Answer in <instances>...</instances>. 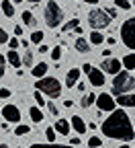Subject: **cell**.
<instances>
[{
  "label": "cell",
  "instance_id": "1",
  "mask_svg": "<svg viewBox=\"0 0 135 148\" xmlns=\"http://www.w3.org/2000/svg\"><path fill=\"white\" fill-rule=\"evenodd\" d=\"M102 134L107 138H115V140H123V142H129L135 138V130H133V123L129 119V115L125 113L123 109H117L102 121L100 125Z\"/></svg>",
  "mask_w": 135,
  "mask_h": 148
},
{
  "label": "cell",
  "instance_id": "2",
  "mask_svg": "<svg viewBox=\"0 0 135 148\" xmlns=\"http://www.w3.org/2000/svg\"><path fill=\"white\" fill-rule=\"evenodd\" d=\"M135 88V78L131 76V72H119L113 80V95L117 97H123V95H129V92Z\"/></svg>",
  "mask_w": 135,
  "mask_h": 148
},
{
  "label": "cell",
  "instance_id": "3",
  "mask_svg": "<svg viewBox=\"0 0 135 148\" xmlns=\"http://www.w3.org/2000/svg\"><path fill=\"white\" fill-rule=\"evenodd\" d=\"M35 88L39 90V92H43L45 97H49V99H57L62 95V84H60V80L57 78H51V76H45V78H41V80H37L35 82Z\"/></svg>",
  "mask_w": 135,
  "mask_h": 148
},
{
  "label": "cell",
  "instance_id": "4",
  "mask_svg": "<svg viewBox=\"0 0 135 148\" xmlns=\"http://www.w3.org/2000/svg\"><path fill=\"white\" fill-rule=\"evenodd\" d=\"M43 18L49 29H55L60 27V23H64V10L57 6L55 0H49V2L45 4V10H43Z\"/></svg>",
  "mask_w": 135,
  "mask_h": 148
},
{
  "label": "cell",
  "instance_id": "5",
  "mask_svg": "<svg viewBox=\"0 0 135 148\" xmlns=\"http://www.w3.org/2000/svg\"><path fill=\"white\" fill-rule=\"evenodd\" d=\"M88 23H90L92 31H100V29H107L111 25V16L102 8H92L88 12Z\"/></svg>",
  "mask_w": 135,
  "mask_h": 148
},
{
  "label": "cell",
  "instance_id": "6",
  "mask_svg": "<svg viewBox=\"0 0 135 148\" xmlns=\"http://www.w3.org/2000/svg\"><path fill=\"white\" fill-rule=\"evenodd\" d=\"M121 41L129 49H135V16L127 18V21L121 25Z\"/></svg>",
  "mask_w": 135,
  "mask_h": 148
},
{
  "label": "cell",
  "instance_id": "7",
  "mask_svg": "<svg viewBox=\"0 0 135 148\" xmlns=\"http://www.w3.org/2000/svg\"><path fill=\"white\" fill-rule=\"evenodd\" d=\"M96 105H98L100 111H109V113H113V111H117L115 107H117V101H115L109 92H100L98 99H96Z\"/></svg>",
  "mask_w": 135,
  "mask_h": 148
},
{
  "label": "cell",
  "instance_id": "8",
  "mask_svg": "<svg viewBox=\"0 0 135 148\" xmlns=\"http://www.w3.org/2000/svg\"><path fill=\"white\" fill-rule=\"evenodd\" d=\"M2 117H4V121L18 123V121H21V111H18L16 105H4L2 107Z\"/></svg>",
  "mask_w": 135,
  "mask_h": 148
},
{
  "label": "cell",
  "instance_id": "9",
  "mask_svg": "<svg viewBox=\"0 0 135 148\" xmlns=\"http://www.w3.org/2000/svg\"><path fill=\"white\" fill-rule=\"evenodd\" d=\"M121 66H123V62H119L117 58H109V60H102L100 70H102V72L113 74V76H117V74L121 72Z\"/></svg>",
  "mask_w": 135,
  "mask_h": 148
},
{
  "label": "cell",
  "instance_id": "10",
  "mask_svg": "<svg viewBox=\"0 0 135 148\" xmlns=\"http://www.w3.org/2000/svg\"><path fill=\"white\" fill-rule=\"evenodd\" d=\"M88 80L92 86H102L104 84V72L100 68H92V72L88 74Z\"/></svg>",
  "mask_w": 135,
  "mask_h": 148
},
{
  "label": "cell",
  "instance_id": "11",
  "mask_svg": "<svg viewBox=\"0 0 135 148\" xmlns=\"http://www.w3.org/2000/svg\"><path fill=\"white\" fill-rule=\"evenodd\" d=\"M80 70L78 68H70L68 70V74H66V86H78V80H80Z\"/></svg>",
  "mask_w": 135,
  "mask_h": 148
},
{
  "label": "cell",
  "instance_id": "12",
  "mask_svg": "<svg viewBox=\"0 0 135 148\" xmlns=\"http://www.w3.org/2000/svg\"><path fill=\"white\" fill-rule=\"evenodd\" d=\"M6 60H8V64L12 68H21V64H23V58H21V53H18L16 49H10L6 53Z\"/></svg>",
  "mask_w": 135,
  "mask_h": 148
},
{
  "label": "cell",
  "instance_id": "13",
  "mask_svg": "<svg viewBox=\"0 0 135 148\" xmlns=\"http://www.w3.org/2000/svg\"><path fill=\"white\" fill-rule=\"evenodd\" d=\"M53 127H55V132H57V134L68 136V134H70V127H72V123H70L68 119H62V117H60V119L55 121V125H53Z\"/></svg>",
  "mask_w": 135,
  "mask_h": 148
},
{
  "label": "cell",
  "instance_id": "14",
  "mask_svg": "<svg viewBox=\"0 0 135 148\" xmlns=\"http://www.w3.org/2000/svg\"><path fill=\"white\" fill-rule=\"evenodd\" d=\"M47 64L45 62H41V64H35V68L31 70V74H33V76L37 78V80H41V78H45V74H47Z\"/></svg>",
  "mask_w": 135,
  "mask_h": 148
},
{
  "label": "cell",
  "instance_id": "15",
  "mask_svg": "<svg viewBox=\"0 0 135 148\" xmlns=\"http://www.w3.org/2000/svg\"><path fill=\"white\" fill-rule=\"evenodd\" d=\"M70 123H72V127H74L78 134H84V132H86V123H84V119H82L80 115H74V117L70 119Z\"/></svg>",
  "mask_w": 135,
  "mask_h": 148
},
{
  "label": "cell",
  "instance_id": "16",
  "mask_svg": "<svg viewBox=\"0 0 135 148\" xmlns=\"http://www.w3.org/2000/svg\"><path fill=\"white\" fill-rule=\"evenodd\" d=\"M117 105H121V107H135V95L129 92V95L117 97Z\"/></svg>",
  "mask_w": 135,
  "mask_h": 148
},
{
  "label": "cell",
  "instance_id": "17",
  "mask_svg": "<svg viewBox=\"0 0 135 148\" xmlns=\"http://www.w3.org/2000/svg\"><path fill=\"white\" fill-rule=\"evenodd\" d=\"M74 45H76V49H78L80 53H88V51H90V43H88V41L84 39V37H78Z\"/></svg>",
  "mask_w": 135,
  "mask_h": 148
},
{
  "label": "cell",
  "instance_id": "18",
  "mask_svg": "<svg viewBox=\"0 0 135 148\" xmlns=\"http://www.w3.org/2000/svg\"><path fill=\"white\" fill-rule=\"evenodd\" d=\"M21 18H23V23H25L27 27H37V18H35V14H33V12L25 10V12L21 14Z\"/></svg>",
  "mask_w": 135,
  "mask_h": 148
},
{
  "label": "cell",
  "instance_id": "19",
  "mask_svg": "<svg viewBox=\"0 0 135 148\" xmlns=\"http://www.w3.org/2000/svg\"><path fill=\"white\" fill-rule=\"evenodd\" d=\"M96 99H98V97H96L94 92H88V95H84V97H82V101H80V107L88 109V107H90L92 103H96Z\"/></svg>",
  "mask_w": 135,
  "mask_h": 148
},
{
  "label": "cell",
  "instance_id": "20",
  "mask_svg": "<svg viewBox=\"0 0 135 148\" xmlns=\"http://www.w3.org/2000/svg\"><path fill=\"white\" fill-rule=\"evenodd\" d=\"M29 115H31V119H33L35 123L43 121V111H41L39 107H31V109H29Z\"/></svg>",
  "mask_w": 135,
  "mask_h": 148
},
{
  "label": "cell",
  "instance_id": "21",
  "mask_svg": "<svg viewBox=\"0 0 135 148\" xmlns=\"http://www.w3.org/2000/svg\"><path fill=\"white\" fill-rule=\"evenodd\" d=\"M123 66H125V70H135V53H127L125 56Z\"/></svg>",
  "mask_w": 135,
  "mask_h": 148
},
{
  "label": "cell",
  "instance_id": "22",
  "mask_svg": "<svg viewBox=\"0 0 135 148\" xmlns=\"http://www.w3.org/2000/svg\"><path fill=\"white\" fill-rule=\"evenodd\" d=\"M2 12L6 14V16H14V6L10 4V0H2Z\"/></svg>",
  "mask_w": 135,
  "mask_h": 148
},
{
  "label": "cell",
  "instance_id": "23",
  "mask_svg": "<svg viewBox=\"0 0 135 148\" xmlns=\"http://www.w3.org/2000/svg\"><path fill=\"white\" fill-rule=\"evenodd\" d=\"M90 41H92V45H100V43L104 41V37H102L100 31H92V33H90Z\"/></svg>",
  "mask_w": 135,
  "mask_h": 148
},
{
  "label": "cell",
  "instance_id": "24",
  "mask_svg": "<svg viewBox=\"0 0 135 148\" xmlns=\"http://www.w3.org/2000/svg\"><path fill=\"white\" fill-rule=\"evenodd\" d=\"M43 39H45L43 31H33V33H31V41H33V43H39V45H41Z\"/></svg>",
  "mask_w": 135,
  "mask_h": 148
},
{
  "label": "cell",
  "instance_id": "25",
  "mask_svg": "<svg viewBox=\"0 0 135 148\" xmlns=\"http://www.w3.org/2000/svg\"><path fill=\"white\" fill-rule=\"evenodd\" d=\"M33 62H35V58H33V53H31V51H27V53L23 56V64H25L27 68H31V70H33V68H35V64H33Z\"/></svg>",
  "mask_w": 135,
  "mask_h": 148
},
{
  "label": "cell",
  "instance_id": "26",
  "mask_svg": "<svg viewBox=\"0 0 135 148\" xmlns=\"http://www.w3.org/2000/svg\"><path fill=\"white\" fill-rule=\"evenodd\" d=\"M86 144H88V146H90V148H100V146H102V140H100V138H98V136H90V138H88V142H86Z\"/></svg>",
  "mask_w": 135,
  "mask_h": 148
},
{
  "label": "cell",
  "instance_id": "27",
  "mask_svg": "<svg viewBox=\"0 0 135 148\" xmlns=\"http://www.w3.org/2000/svg\"><path fill=\"white\" fill-rule=\"evenodd\" d=\"M29 148H76V146H62V144H33Z\"/></svg>",
  "mask_w": 135,
  "mask_h": 148
},
{
  "label": "cell",
  "instance_id": "28",
  "mask_svg": "<svg viewBox=\"0 0 135 148\" xmlns=\"http://www.w3.org/2000/svg\"><path fill=\"white\" fill-rule=\"evenodd\" d=\"M29 132H31V127H29V125H25V123L16 125V130H14V134H16V136H27Z\"/></svg>",
  "mask_w": 135,
  "mask_h": 148
},
{
  "label": "cell",
  "instance_id": "29",
  "mask_svg": "<svg viewBox=\"0 0 135 148\" xmlns=\"http://www.w3.org/2000/svg\"><path fill=\"white\" fill-rule=\"evenodd\" d=\"M78 23H80L78 18H72L70 23H66V25H64V31H72V29H78V27H80Z\"/></svg>",
  "mask_w": 135,
  "mask_h": 148
},
{
  "label": "cell",
  "instance_id": "30",
  "mask_svg": "<svg viewBox=\"0 0 135 148\" xmlns=\"http://www.w3.org/2000/svg\"><path fill=\"white\" fill-rule=\"evenodd\" d=\"M55 127H47L45 130V138H47V142H55Z\"/></svg>",
  "mask_w": 135,
  "mask_h": 148
},
{
  "label": "cell",
  "instance_id": "31",
  "mask_svg": "<svg viewBox=\"0 0 135 148\" xmlns=\"http://www.w3.org/2000/svg\"><path fill=\"white\" fill-rule=\"evenodd\" d=\"M60 58H62V47H53L51 49V60L60 62Z\"/></svg>",
  "mask_w": 135,
  "mask_h": 148
},
{
  "label": "cell",
  "instance_id": "32",
  "mask_svg": "<svg viewBox=\"0 0 135 148\" xmlns=\"http://www.w3.org/2000/svg\"><path fill=\"white\" fill-rule=\"evenodd\" d=\"M115 6H119V8H123V10L131 8V4H129V0H115Z\"/></svg>",
  "mask_w": 135,
  "mask_h": 148
},
{
  "label": "cell",
  "instance_id": "33",
  "mask_svg": "<svg viewBox=\"0 0 135 148\" xmlns=\"http://www.w3.org/2000/svg\"><path fill=\"white\" fill-rule=\"evenodd\" d=\"M6 56H0V76H4V72H6Z\"/></svg>",
  "mask_w": 135,
  "mask_h": 148
},
{
  "label": "cell",
  "instance_id": "34",
  "mask_svg": "<svg viewBox=\"0 0 135 148\" xmlns=\"http://www.w3.org/2000/svg\"><path fill=\"white\" fill-rule=\"evenodd\" d=\"M47 109H49V113H51V115H55V117L60 115V109H57L55 103H47Z\"/></svg>",
  "mask_w": 135,
  "mask_h": 148
},
{
  "label": "cell",
  "instance_id": "35",
  "mask_svg": "<svg viewBox=\"0 0 135 148\" xmlns=\"http://www.w3.org/2000/svg\"><path fill=\"white\" fill-rule=\"evenodd\" d=\"M35 101H37V105H47L45 99H43V92H39V90L35 92Z\"/></svg>",
  "mask_w": 135,
  "mask_h": 148
},
{
  "label": "cell",
  "instance_id": "36",
  "mask_svg": "<svg viewBox=\"0 0 135 148\" xmlns=\"http://www.w3.org/2000/svg\"><path fill=\"white\" fill-rule=\"evenodd\" d=\"M10 39H8V33L4 31V29H0V43H8Z\"/></svg>",
  "mask_w": 135,
  "mask_h": 148
},
{
  "label": "cell",
  "instance_id": "37",
  "mask_svg": "<svg viewBox=\"0 0 135 148\" xmlns=\"http://www.w3.org/2000/svg\"><path fill=\"white\" fill-rule=\"evenodd\" d=\"M104 10H107V14H109L111 18H115V16H117V8H113V6H107Z\"/></svg>",
  "mask_w": 135,
  "mask_h": 148
},
{
  "label": "cell",
  "instance_id": "38",
  "mask_svg": "<svg viewBox=\"0 0 135 148\" xmlns=\"http://www.w3.org/2000/svg\"><path fill=\"white\" fill-rule=\"evenodd\" d=\"M0 97H2V99H8V97H10V90H8V88H2V90H0Z\"/></svg>",
  "mask_w": 135,
  "mask_h": 148
},
{
  "label": "cell",
  "instance_id": "39",
  "mask_svg": "<svg viewBox=\"0 0 135 148\" xmlns=\"http://www.w3.org/2000/svg\"><path fill=\"white\" fill-rule=\"evenodd\" d=\"M14 35H16V37H21V35H23V27H21V25H16V27H14Z\"/></svg>",
  "mask_w": 135,
  "mask_h": 148
},
{
  "label": "cell",
  "instance_id": "40",
  "mask_svg": "<svg viewBox=\"0 0 135 148\" xmlns=\"http://www.w3.org/2000/svg\"><path fill=\"white\" fill-rule=\"evenodd\" d=\"M78 144H80V138H70V146H76V148H78Z\"/></svg>",
  "mask_w": 135,
  "mask_h": 148
},
{
  "label": "cell",
  "instance_id": "41",
  "mask_svg": "<svg viewBox=\"0 0 135 148\" xmlns=\"http://www.w3.org/2000/svg\"><path fill=\"white\" fill-rule=\"evenodd\" d=\"M8 43H10V49H16L18 47V39H10Z\"/></svg>",
  "mask_w": 135,
  "mask_h": 148
},
{
  "label": "cell",
  "instance_id": "42",
  "mask_svg": "<svg viewBox=\"0 0 135 148\" xmlns=\"http://www.w3.org/2000/svg\"><path fill=\"white\" fill-rule=\"evenodd\" d=\"M39 51H41V53H47V51H49V47H47L45 43H41V45H39Z\"/></svg>",
  "mask_w": 135,
  "mask_h": 148
},
{
  "label": "cell",
  "instance_id": "43",
  "mask_svg": "<svg viewBox=\"0 0 135 148\" xmlns=\"http://www.w3.org/2000/svg\"><path fill=\"white\" fill-rule=\"evenodd\" d=\"M82 70H84L86 74H90V72H92V66H90V64H84V66H82Z\"/></svg>",
  "mask_w": 135,
  "mask_h": 148
},
{
  "label": "cell",
  "instance_id": "44",
  "mask_svg": "<svg viewBox=\"0 0 135 148\" xmlns=\"http://www.w3.org/2000/svg\"><path fill=\"white\" fill-rule=\"evenodd\" d=\"M102 56H104V60H109L113 53H111V49H104V51H102Z\"/></svg>",
  "mask_w": 135,
  "mask_h": 148
},
{
  "label": "cell",
  "instance_id": "45",
  "mask_svg": "<svg viewBox=\"0 0 135 148\" xmlns=\"http://www.w3.org/2000/svg\"><path fill=\"white\" fill-rule=\"evenodd\" d=\"M64 107H68V109H70V107H74V103H72V101H64Z\"/></svg>",
  "mask_w": 135,
  "mask_h": 148
},
{
  "label": "cell",
  "instance_id": "46",
  "mask_svg": "<svg viewBox=\"0 0 135 148\" xmlns=\"http://www.w3.org/2000/svg\"><path fill=\"white\" fill-rule=\"evenodd\" d=\"M88 4H98V0H86Z\"/></svg>",
  "mask_w": 135,
  "mask_h": 148
},
{
  "label": "cell",
  "instance_id": "47",
  "mask_svg": "<svg viewBox=\"0 0 135 148\" xmlns=\"http://www.w3.org/2000/svg\"><path fill=\"white\" fill-rule=\"evenodd\" d=\"M29 2H33V4H37V2H41V0H29Z\"/></svg>",
  "mask_w": 135,
  "mask_h": 148
},
{
  "label": "cell",
  "instance_id": "48",
  "mask_svg": "<svg viewBox=\"0 0 135 148\" xmlns=\"http://www.w3.org/2000/svg\"><path fill=\"white\" fill-rule=\"evenodd\" d=\"M12 2H14V4H18V2H23V0H12Z\"/></svg>",
  "mask_w": 135,
  "mask_h": 148
},
{
  "label": "cell",
  "instance_id": "49",
  "mask_svg": "<svg viewBox=\"0 0 135 148\" xmlns=\"http://www.w3.org/2000/svg\"><path fill=\"white\" fill-rule=\"evenodd\" d=\"M119 148H129V146H127V144H123V146H119Z\"/></svg>",
  "mask_w": 135,
  "mask_h": 148
},
{
  "label": "cell",
  "instance_id": "50",
  "mask_svg": "<svg viewBox=\"0 0 135 148\" xmlns=\"http://www.w3.org/2000/svg\"><path fill=\"white\" fill-rule=\"evenodd\" d=\"M0 148H8V146H6V144H2V146H0Z\"/></svg>",
  "mask_w": 135,
  "mask_h": 148
},
{
  "label": "cell",
  "instance_id": "51",
  "mask_svg": "<svg viewBox=\"0 0 135 148\" xmlns=\"http://www.w3.org/2000/svg\"><path fill=\"white\" fill-rule=\"evenodd\" d=\"M133 6H135V0H133Z\"/></svg>",
  "mask_w": 135,
  "mask_h": 148
}]
</instances>
